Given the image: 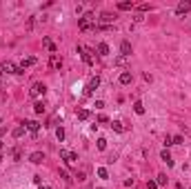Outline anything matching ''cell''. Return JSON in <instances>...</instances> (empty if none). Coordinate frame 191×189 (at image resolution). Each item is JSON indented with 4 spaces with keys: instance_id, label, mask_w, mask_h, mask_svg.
<instances>
[{
    "instance_id": "cell-4",
    "label": "cell",
    "mask_w": 191,
    "mask_h": 189,
    "mask_svg": "<svg viewBox=\"0 0 191 189\" xmlns=\"http://www.w3.org/2000/svg\"><path fill=\"white\" fill-rule=\"evenodd\" d=\"M25 129L29 131L31 136H36L38 131H40V122H38V120H27V122H25Z\"/></svg>"
},
{
    "instance_id": "cell-27",
    "label": "cell",
    "mask_w": 191,
    "mask_h": 189,
    "mask_svg": "<svg viewBox=\"0 0 191 189\" xmlns=\"http://www.w3.org/2000/svg\"><path fill=\"white\" fill-rule=\"evenodd\" d=\"M98 149H100V151L107 149V140H105V138H98Z\"/></svg>"
},
{
    "instance_id": "cell-33",
    "label": "cell",
    "mask_w": 191,
    "mask_h": 189,
    "mask_svg": "<svg viewBox=\"0 0 191 189\" xmlns=\"http://www.w3.org/2000/svg\"><path fill=\"white\" fill-rule=\"evenodd\" d=\"M40 189H49V187H40Z\"/></svg>"
},
{
    "instance_id": "cell-32",
    "label": "cell",
    "mask_w": 191,
    "mask_h": 189,
    "mask_svg": "<svg viewBox=\"0 0 191 189\" xmlns=\"http://www.w3.org/2000/svg\"><path fill=\"white\" fill-rule=\"evenodd\" d=\"M98 122H109V118H107L105 113H102V116H98Z\"/></svg>"
},
{
    "instance_id": "cell-18",
    "label": "cell",
    "mask_w": 191,
    "mask_h": 189,
    "mask_svg": "<svg viewBox=\"0 0 191 189\" xmlns=\"http://www.w3.org/2000/svg\"><path fill=\"white\" fill-rule=\"evenodd\" d=\"M127 60H129V58H127V56H118V58H116V62H114V65H116V67H125V65H127Z\"/></svg>"
},
{
    "instance_id": "cell-16",
    "label": "cell",
    "mask_w": 191,
    "mask_h": 189,
    "mask_svg": "<svg viewBox=\"0 0 191 189\" xmlns=\"http://www.w3.org/2000/svg\"><path fill=\"white\" fill-rule=\"evenodd\" d=\"M89 116H91L89 109H78V120H89Z\"/></svg>"
},
{
    "instance_id": "cell-13",
    "label": "cell",
    "mask_w": 191,
    "mask_h": 189,
    "mask_svg": "<svg viewBox=\"0 0 191 189\" xmlns=\"http://www.w3.org/2000/svg\"><path fill=\"white\" fill-rule=\"evenodd\" d=\"M98 56H109V45H107V42H100L98 45Z\"/></svg>"
},
{
    "instance_id": "cell-31",
    "label": "cell",
    "mask_w": 191,
    "mask_h": 189,
    "mask_svg": "<svg viewBox=\"0 0 191 189\" xmlns=\"http://www.w3.org/2000/svg\"><path fill=\"white\" fill-rule=\"evenodd\" d=\"M165 145H167V147L173 145V136H165Z\"/></svg>"
},
{
    "instance_id": "cell-10",
    "label": "cell",
    "mask_w": 191,
    "mask_h": 189,
    "mask_svg": "<svg viewBox=\"0 0 191 189\" xmlns=\"http://www.w3.org/2000/svg\"><path fill=\"white\" fill-rule=\"evenodd\" d=\"M29 160H31L33 165H40L42 160H44V153H42V151H33L31 156H29Z\"/></svg>"
},
{
    "instance_id": "cell-30",
    "label": "cell",
    "mask_w": 191,
    "mask_h": 189,
    "mask_svg": "<svg viewBox=\"0 0 191 189\" xmlns=\"http://www.w3.org/2000/svg\"><path fill=\"white\" fill-rule=\"evenodd\" d=\"M182 142H184L182 136H173V145H182Z\"/></svg>"
},
{
    "instance_id": "cell-14",
    "label": "cell",
    "mask_w": 191,
    "mask_h": 189,
    "mask_svg": "<svg viewBox=\"0 0 191 189\" xmlns=\"http://www.w3.org/2000/svg\"><path fill=\"white\" fill-rule=\"evenodd\" d=\"M118 80H120V85H129V82H131V73H129V71H122Z\"/></svg>"
},
{
    "instance_id": "cell-12",
    "label": "cell",
    "mask_w": 191,
    "mask_h": 189,
    "mask_svg": "<svg viewBox=\"0 0 191 189\" xmlns=\"http://www.w3.org/2000/svg\"><path fill=\"white\" fill-rule=\"evenodd\" d=\"M160 158H162V160H165V163H167V165H169V167H173V160H171V153H169V151H167V149H162V153H160Z\"/></svg>"
},
{
    "instance_id": "cell-28",
    "label": "cell",
    "mask_w": 191,
    "mask_h": 189,
    "mask_svg": "<svg viewBox=\"0 0 191 189\" xmlns=\"http://www.w3.org/2000/svg\"><path fill=\"white\" fill-rule=\"evenodd\" d=\"M156 182H158V185H167V176H165V174H160V176H158V180H156Z\"/></svg>"
},
{
    "instance_id": "cell-11",
    "label": "cell",
    "mask_w": 191,
    "mask_h": 189,
    "mask_svg": "<svg viewBox=\"0 0 191 189\" xmlns=\"http://www.w3.org/2000/svg\"><path fill=\"white\" fill-rule=\"evenodd\" d=\"M187 11H191V2H180V5L176 7V14H178V16L187 14Z\"/></svg>"
},
{
    "instance_id": "cell-24",
    "label": "cell",
    "mask_w": 191,
    "mask_h": 189,
    "mask_svg": "<svg viewBox=\"0 0 191 189\" xmlns=\"http://www.w3.org/2000/svg\"><path fill=\"white\" fill-rule=\"evenodd\" d=\"M98 176H100L102 180H107V178H109V171H107L105 167H100V169H98Z\"/></svg>"
},
{
    "instance_id": "cell-8",
    "label": "cell",
    "mask_w": 191,
    "mask_h": 189,
    "mask_svg": "<svg viewBox=\"0 0 191 189\" xmlns=\"http://www.w3.org/2000/svg\"><path fill=\"white\" fill-rule=\"evenodd\" d=\"M78 27H80V29H82V31H87V29H91V27H93V29H96V25H93V22H89V20L85 18V16H82V18H78Z\"/></svg>"
},
{
    "instance_id": "cell-26",
    "label": "cell",
    "mask_w": 191,
    "mask_h": 189,
    "mask_svg": "<svg viewBox=\"0 0 191 189\" xmlns=\"http://www.w3.org/2000/svg\"><path fill=\"white\" fill-rule=\"evenodd\" d=\"M33 111H36V113H42L44 111V102H36V105H33Z\"/></svg>"
},
{
    "instance_id": "cell-15",
    "label": "cell",
    "mask_w": 191,
    "mask_h": 189,
    "mask_svg": "<svg viewBox=\"0 0 191 189\" xmlns=\"http://www.w3.org/2000/svg\"><path fill=\"white\" fill-rule=\"evenodd\" d=\"M111 129L118 131V134H122V131H125V125H122L120 120H114V122H111Z\"/></svg>"
},
{
    "instance_id": "cell-9",
    "label": "cell",
    "mask_w": 191,
    "mask_h": 189,
    "mask_svg": "<svg viewBox=\"0 0 191 189\" xmlns=\"http://www.w3.org/2000/svg\"><path fill=\"white\" fill-rule=\"evenodd\" d=\"M120 51H122V56H131V42H129V40H122L120 42Z\"/></svg>"
},
{
    "instance_id": "cell-22",
    "label": "cell",
    "mask_w": 191,
    "mask_h": 189,
    "mask_svg": "<svg viewBox=\"0 0 191 189\" xmlns=\"http://www.w3.org/2000/svg\"><path fill=\"white\" fill-rule=\"evenodd\" d=\"M31 65H36V58H25V60H22V69H25V67H31Z\"/></svg>"
},
{
    "instance_id": "cell-1",
    "label": "cell",
    "mask_w": 191,
    "mask_h": 189,
    "mask_svg": "<svg viewBox=\"0 0 191 189\" xmlns=\"http://www.w3.org/2000/svg\"><path fill=\"white\" fill-rule=\"evenodd\" d=\"M60 158H62L65 163L74 165L76 160H78V153H74V151H69V149H60Z\"/></svg>"
},
{
    "instance_id": "cell-21",
    "label": "cell",
    "mask_w": 191,
    "mask_h": 189,
    "mask_svg": "<svg viewBox=\"0 0 191 189\" xmlns=\"http://www.w3.org/2000/svg\"><path fill=\"white\" fill-rule=\"evenodd\" d=\"M133 111H136L138 116H142V113H144V105H142V102H136V105H133Z\"/></svg>"
},
{
    "instance_id": "cell-3",
    "label": "cell",
    "mask_w": 191,
    "mask_h": 189,
    "mask_svg": "<svg viewBox=\"0 0 191 189\" xmlns=\"http://www.w3.org/2000/svg\"><path fill=\"white\" fill-rule=\"evenodd\" d=\"M78 54H82V60H85V65H93V51L91 49H85V47H78Z\"/></svg>"
},
{
    "instance_id": "cell-29",
    "label": "cell",
    "mask_w": 191,
    "mask_h": 189,
    "mask_svg": "<svg viewBox=\"0 0 191 189\" xmlns=\"http://www.w3.org/2000/svg\"><path fill=\"white\" fill-rule=\"evenodd\" d=\"M147 189H158V182H156V180H149L147 182Z\"/></svg>"
},
{
    "instance_id": "cell-20",
    "label": "cell",
    "mask_w": 191,
    "mask_h": 189,
    "mask_svg": "<svg viewBox=\"0 0 191 189\" xmlns=\"http://www.w3.org/2000/svg\"><path fill=\"white\" fill-rule=\"evenodd\" d=\"M20 136H25V125H20V127L14 129V138H20Z\"/></svg>"
},
{
    "instance_id": "cell-17",
    "label": "cell",
    "mask_w": 191,
    "mask_h": 189,
    "mask_svg": "<svg viewBox=\"0 0 191 189\" xmlns=\"http://www.w3.org/2000/svg\"><path fill=\"white\" fill-rule=\"evenodd\" d=\"M42 45H44V47H47L49 51H51V54H56V45H53L49 38H42Z\"/></svg>"
},
{
    "instance_id": "cell-25",
    "label": "cell",
    "mask_w": 191,
    "mask_h": 189,
    "mask_svg": "<svg viewBox=\"0 0 191 189\" xmlns=\"http://www.w3.org/2000/svg\"><path fill=\"white\" fill-rule=\"evenodd\" d=\"M131 7H133L131 2H118V9H122V11H129Z\"/></svg>"
},
{
    "instance_id": "cell-2",
    "label": "cell",
    "mask_w": 191,
    "mask_h": 189,
    "mask_svg": "<svg viewBox=\"0 0 191 189\" xmlns=\"http://www.w3.org/2000/svg\"><path fill=\"white\" fill-rule=\"evenodd\" d=\"M44 91H47V87H44L42 82H33L31 85V89H29V94L36 98V96H44Z\"/></svg>"
},
{
    "instance_id": "cell-6",
    "label": "cell",
    "mask_w": 191,
    "mask_h": 189,
    "mask_svg": "<svg viewBox=\"0 0 191 189\" xmlns=\"http://www.w3.org/2000/svg\"><path fill=\"white\" fill-rule=\"evenodd\" d=\"M49 67H51V69H60V67H62V60L58 58V54L49 56Z\"/></svg>"
},
{
    "instance_id": "cell-19",
    "label": "cell",
    "mask_w": 191,
    "mask_h": 189,
    "mask_svg": "<svg viewBox=\"0 0 191 189\" xmlns=\"http://www.w3.org/2000/svg\"><path fill=\"white\" fill-rule=\"evenodd\" d=\"M100 20H102V22H107V25H109V22H114V16H111L109 11H105V14L100 16Z\"/></svg>"
},
{
    "instance_id": "cell-23",
    "label": "cell",
    "mask_w": 191,
    "mask_h": 189,
    "mask_svg": "<svg viewBox=\"0 0 191 189\" xmlns=\"http://www.w3.org/2000/svg\"><path fill=\"white\" fill-rule=\"evenodd\" d=\"M56 138H58L60 142L65 140V129H62V127H58V129H56Z\"/></svg>"
},
{
    "instance_id": "cell-34",
    "label": "cell",
    "mask_w": 191,
    "mask_h": 189,
    "mask_svg": "<svg viewBox=\"0 0 191 189\" xmlns=\"http://www.w3.org/2000/svg\"><path fill=\"white\" fill-rule=\"evenodd\" d=\"M0 122H2V118H0Z\"/></svg>"
},
{
    "instance_id": "cell-5",
    "label": "cell",
    "mask_w": 191,
    "mask_h": 189,
    "mask_svg": "<svg viewBox=\"0 0 191 189\" xmlns=\"http://www.w3.org/2000/svg\"><path fill=\"white\" fill-rule=\"evenodd\" d=\"M2 71H7V73H22L25 69L18 67V65H14V62H5V65H2Z\"/></svg>"
},
{
    "instance_id": "cell-7",
    "label": "cell",
    "mask_w": 191,
    "mask_h": 189,
    "mask_svg": "<svg viewBox=\"0 0 191 189\" xmlns=\"http://www.w3.org/2000/svg\"><path fill=\"white\" fill-rule=\"evenodd\" d=\"M98 85H100V76H93L91 80H89V87H87V96H91V94H93V89H98Z\"/></svg>"
}]
</instances>
